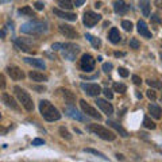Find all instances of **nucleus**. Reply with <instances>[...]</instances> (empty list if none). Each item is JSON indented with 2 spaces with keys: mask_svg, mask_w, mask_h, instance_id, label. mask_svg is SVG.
Segmentation results:
<instances>
[{
  "mask_svg": "<svg viewBox=\"0 0 162 162\" xmlns=\"http://www.w3.org/2000/svg\"><path fill=\"white\" fill-rule=\"evenodd\" d=\"M0 88H1V89L6 88V80H4L3 74H0Z\"/></svg>",
  "mask_w": 162,
  "mask_h": 162,
  "instance_id": "obj_44",
  "label": "nucleus"
},
{
  "mask_svg": "<svg viewBox=\"0 0 162 162\" xmlns=\"http://www.w3.org/2000/svg\"><path fill=\"white\" fill-rule=\"evenodd\" d=\"M149 112H150V115H151L154 119H161L162 111H161V108H159L157 104H150L149 105Z\"/></svg>",
  "mask_w": 162,
  "mask_h": 162,
  "instance_id": "obj_22",
  "label": "nucleus"
},
{
  "mask_svg": "<svg viewBox=\"0 0 162 162\" xmlns=\"http://www.w3.org/2000/svg\"><path fill=\"white\" fill-rule=\"evenodd\" d=\"M60 134H61V137L65 138V139H68V140L72 139V135H70V132L65 127H60Z\"/></svg>",
  "mask_w": 162,
  "mask_h": 162,
  "instance_id": "obj_32",
  "label": "nucleus"
},
{
  "mask_svg": "<svg viewBox=\"0 0 162 162\" xmlns=\"http://www.w3.org/2000/svg\"><path fill=\"white\" fill-rule=\"evenodd\" d=\"M84 151H85V153H91V154H95V156L100 157V158H103V159H107V157H105L104 154H103V153L97 151V150H93V149H84Z\"/></svg>",
  "mask_w": 162,
  "mask_h": 162,
  "instance_id": "obj_33",
  "label": "nucleus"
},
{
  "mask_svg": "<svg viewBox=\"0 0 162 162\" xmlns=\"http://www.w3.org/2000/svg\"><path fill=\"white\" fill-rule=\"evenodd\" d=\"M137 97H138V99H142V95H140V93H138V92H137Z\"/></svg>",
  "mask_w": 162,
  "mask_h": 162,
  "instance_id": "obj_54",
  "label": "nucleus"
},
{
  "mask_svg": "<svg viewBox=\"0 0 162 162\" xmlns=\"http://www.w3.org/2000/svg\"><path fill=\"white\" fill-rule=\"evenodd\" d=\"M84 1H85V0H74L73 6L74 7H80V6H83V4H84Z\"/></svg>",
  "mask_w": 162,
  "mask_h": 162,
  "instance_id": "obj_45",
  "label": "nucleus"
},
{
  "mask_svg": "<svg viewBox=\"0 0 162 162\" xmlns=\"http://www.w3.org/2000/svg\"><path fill=\"white\" fill-rule=\"evenodd\" d=\"M7 131H8V128H4V127H1V126H0V134H1V135L7 134Z\"/></svg>",
  "mask_w": 162,
  "mask_h": 162,
  "instance_id": "obj_46",
  "label": "nucleus"
},
{
  "mask_svg": "<svg viewBox=\"0 0 162 162\" xmlns=\"http://www.w3.org/2000/svg\"><path fill=\"white\" fill-rule=\"evenodd\" d=\"M53 12H54V15H57L58 18H61V19H65V20H69V22H74V20L77 19L76 14H73V12H68V11L60 10V8H54Z\"/></svg>",
  "mask_w": 162,
  "mask_h": 162,
  "instance_id": "obj_12",
  "label": "nucleus"
},
{
  "mask_svg": "<svg viewBox=\"0 0 162 162\" xmlns=\"http://www.w3.org/2000/svg\"><path fill=\"white\" fill-rule=\"evenodd\" d=\"M143 126L146 128H150V130H154V128H156V123H154L149 116H145V118H143Z\"/></svg>",
  "mask_w": 162,
  "mask_h": 162,
  "instance_id": "obj_29",
  "label": "nucleus"
},
{
  "mask_svg": "<svg viewBox=\"0 0 162 162\" xmlns=\"http://www.w3.org/2000/svg\"><path fill=\"white\" fill-rule=\"evenodd\" d=\"M103 93H104V96L108 99V100H111V99L114 97V93H112V91H111V89H108V88L103 89Z\"/></svg>",
  "mask_w": 162,
  "mask_h": 162,
  "instance_id": "obj_36",
  "label": "nucleus"
},
{
  "mask_svg": "<svg viewBox=\"0 0 162 162\" xmlns=\"http://www.w3.org/2000/svg\"><path fill=\"white\" fill-rule=\"evenodd\" d=\"M88 131L89 132L95 134V135H97L99 138H102L103 140H115L116 139V135H115L112 131H109L108 128L103 127V126H100V124H89L88 126Z\"/></svg>",
  "mask_w": 162,
  "mask_h": 162,
  "instance_id": "obj_3",
  "label": "nucleus"
},
{
  "mask_svg": "<svg viewBox=\"0 0 162 162\" xmlns=\"http://www.w3.org/2000/svg\"><path fill=\"white\" fill-rule=\"evenodd\" d=\"M116 158H118V159H123V156H122V154H116Z\"/></svg>",
  "mask_w": 162,
  "mask_h": 162,
  "instance_id": "obj_53",
  "label": "nucleus"
},
{
  "mask_svg": "<svg viewBox=\"0 0 162 162\" xmlns=\"http://www.w3.org/2000/svg\"><path fill=\"white\" fill-rule=\"evenodd\" d=\"M8 1H11V0H0V4H4V3H8Z\"/></svg>",
  "mask_w": 162,
  "mask_h": 162,
  "instance_id": "obj_52",
  "label": "nucleus"
},
{
  "mask_svg": "<svg viewBox=\"0 0 162 162\" xmlns=\"http://www.w3.org/2000/svg\"><path fill=\"white\" fill-rule=\"evenodd\" d=\"M107 124H108V126H109V127L115 128V130L118 131V132H119V134H120V135H122V137H123V138H127V137H128V134H127V131L124 130V128H123V127H122L120 124H118V123H115V122H112V120H108V122H107Z\"/></svg>",
  "mask_w": 162,
  "mask_h": 162,
  "instance_id": "obj_21",
  "label": "nucleus"
},
{
  "mask_svg": "<svg viewBox=\"0 0 162 162\" xmlns=\"http://www.w3.org/2000/svg\"><path fill=\"white\" fill-rule=\"evenodd\" d=\"M95 103L97 104V107L100 108L104 114H107V115H112V114H114V107L111 105V103L105 102L104 99H96Z\"/></svg>",
  "mask_w": 162,
  "mask_h": 162,
  "instance_id": "obj_13",
  "label": "nucleus"
},
{
  "mask_svg": "<svg viewBox=\"0 0 162 162\" xmlns=\"http://www.w3.org/2000/svg\"><path fill=\"white\" fill-rule=\"evenodd\" d=\"M14 91H15V95H16V97H18V100H19V103L24 107L26 111H32V109H34V103H32L31 96L26 92L24 89H22L18 85L14 88Z\"/></svg>",
  "mask_w": 162,
  "mask_h": 162,
  "instance_id": "obj_4",
  "label": "nucleus"
},
{
  "mask_svg": "<svg viewBox=\"0 0 162 162\" xmlns=\"http://www.w3.org/2000/svg\"><path fill=\"white\" fill-rule=\"evenodd\" d=\"M39 112L43 116V119H46L48 122H54L61 119L60 111L48 100H41L39 102Z\"/></svg>",
  "mask_w": 162,
  "mask_h": 162,
  "instance_id": "obj_1",
  "label": "nucleus"
},
{
  "mask_svg": "<svg viewBox=\"0 0 162 162\" xmlns=\"http://www.w3.org/2000/svg\"><path fill=\"white\" fill-rule=\"evenodd\" d=\"M118 73H119V76H122V77H128V72H127V69H124V68H119Z\"/></svg>",
  "mask_w": 162,
  "mask_h": 162,
  "instance_id": "obj_38",
  "label": "nucleus"
},
{
  "mask_svg": "<svg viewBox=\"0 0 162 162\" xmlns=\"http://www.w3.org/2000/svg\"><path fill=\"white\" fill-rule=\"evenodd\" d=\"M153 20H154V22H159L158 15H153Z\"/></svg>",
  "mask_w": 162,
  "mask_h": 162,
  "instance_id": "obj_50",
  "label": "nucleus"
},
{
  "mask_svg": "<svg viewBox=\"0 0 162 162\" xmlns=\"http://www.w3.org/2000/svg\"><path fill=\"white\" fill-rule=\"evenodd\" d=\"M62 48H64V45L62 43H53V46H51L53 50H61Z\"/></svg>",
  "mask_w": 162,
  "mask_h": 162,
  "instance_id": "obj_43",
  "label": "nucleus"
},
{
  "mask_svg": "<svg viewBox=\"0 0 162 162\" xmlns=\"http://www.w3.org/2000/svg\"><path fill=\"white\" fill-rule=\"evenodd\" d=\"M23 60H24V62L27 65H31V66L38 68V69H46V64H45L43 60H41V58H29V57H26V58H23Z\"/></svg>",
  "mask_w": 162,
  "mask_h": 162,
  "instance_id": "obj_16",
  "label": "nucleus"
},
{
  "mask_svg": "<svg viewBox=\"0 0 162 162\" xmlns=\"http://www.w3.org/2000/svg\"><path fill=\"white\" fill-rule=\"evenodd\" d=\"M6 70H7V73H8V76H10L12 80H15V81H19V80L24 78V73H23V70L20 69V68H18V66L11 65V66H7Z\"/></svg>",
  "mask_w": 162,
  "mask_h": 162,
  "instance_id": "obj_10",
  "label": "nucleus"
},
{
  "mask_svg": "<svg viewBox=\"0 0 162 162\" xmlns=\"http://www.w3.org/2000/svg\"><path fill=\"white\" fill-rule=\"evenodd\" d=\"M108 39L112 42V43H119L120 42V34H119V30L115 29V27H112L111 30H109V34H108Z\"/></svg>",
  "mask_w": 162,
  "mask_h": 162,
  "instance_id": "obj_20",
  "label": "nucleus"
},
{
  "mask_svg": "<svg viewBox=\"0 0 162 162\" xmlns=\"http://www.w3.org/2000/svg\"><path fill=\"white\" fill-rule=\"evenodd\" d=\"M156 6L158 8H162V0H156Z\"/></svg>",
  "mask_w": 162,
  "mask_h": 162,
  "instance_id": "obj_48",
  "label": "nucleus"
},
{
  "mask_svg": "<svg viewBox=\"0 0 162 162\" xmlns=\"http://www.w3.org/2000/svg\"><path fill=\"white\" fill-rule=\"evenodd\" d=\"M81 89H83L88 96H92V97L99 96L102 93V88H100V85H97V84H84L83 83L81 84Z\"/></svg>",
  "mask_w": 162,
  "mask_h": 162,
  "instance_id": "obj_9",
  "label": "nucleus"
},
{
  "mask_svg": "<svg viewBox=\"0 0 162 162\" xmlns=\"http://www.w3.org/2000/svg\"><path fill=\"white\" fill-rule=\"evenodd\" d=\"M15 45H16V48L19 49V50H22V51H24V53H32V49L30 48L29 45H26L24 42L22 41V39H19V38H16L15 41Z\"/></svg>",
  "mask_w": 162,
  "mask_h": 162,
  "instance_id": "obj_23",
  "label": "nucleus"
},
{
  "mask_svg": "<svg viewBox=\"0 0 162 162\" xmlns=\"http://www.w3.org/2000/svg\"><path fill=\"white\" fill-rule=\"evenodd\" d=\"M122 27H123L126 31H132V23L130 20H123L122 22Z\"/></svg>",
  "mask_w": 162,
  "mask_h": 162,
  "instance_id": "obj_34",
  "label": "nucleus"
},
{
  "mask_svg": "<svg viewBox=\"0 0 162 162\" xmlns=\"http://www.w3.org/2000/svg\"><path fill=\"white\" fill-rule=\"evenodd\" d=\"M0 38H6V30L4 29L0 30Z\"/></svg>",
  "mask_w": 162,
  "mask_h": 162,
  "instance_id": "obj_47",
  "label": "nucleus"
},
{
  "mask_svg": "<svg viewBox=\"0 0 162 162\" xmlns=\"http://www.w3.org/2000/svg\"><path fill=\"white\" fill-rule=\"evenodd\" d=\"M112 64H109V62H108V64H103V70H104L105 73H108V72H111V69H112Z\"/></svg>",
  "mask_w": 162,
  "mask_h": 162,
  "instance_id": "obj_39",
  "label": "nucleus"
},
{
  "mask_svg": "<svg viewBox=\"0 0 162 162\" xmlns=\"http://www.w3.org/2000/svg\"><path fill=\"white\" fill-rule=\"evenodd\" d=\"M139 8L142 10L143 16L150 15V1L149 0H142V1H139Z\"/></svg>",
  "mask_w": 162,
  "mask_h": 162,
  "instance_id": "obj_25",
  "label": "nucleus"
},
{
  "mask_svg": "<svg viewBox=\"0 0 162 162\" xmlns=\"http://www.w3.org/2000/svg\"><path fill=\"white\" fill-rule=\"evenodd\" d=\"M102 20V15L93 12V11H85L83 16V23L86 26V27H93L97 22Z\"/></svg>",
  "mask_w": 162,
  "mask_h": 162,
  "instance_id": "obj_6",
  "label": "nucleus"
},
{
  "mask_svg": "<svg viewBox=\"0 0 162 162\" xmlns=\"http://www.w3.org/2000/svg\"><path fill=\"white\" fill-rule=\"evenodd\" d=\"M60 29V32L64 35L65 38H70V39H74L77 38V31L72 27V26H68V24H60L58 26Z\"/></svg>",
  "mask_w": 162,
  "mask_h": 162,
  "instance_id": "obj_11",
  "label": "nucleus"
},
{
  "mask_svg": "<svg viewBox=\"0 0 162 162\" xmlns=\"http://www.w3.org/2000/svg\"><path fill=\"white\" fill-rule=\"evenodd\" d=\"M85 38L88 39V41L91 42V43H92L93 48H96V49H97L99 46L102 45V41H100V39L96 38V37H93V35H91V34H85Z\"/></svg>",
  "mask_w": 162,
  "mask_h": 162,
  "instance_id": "obj_27",
  "label": "nucleus"
},
{
  "mask_svg": "<svg viewBox=\"0 0 162 162\" xmlns=\"http://www.w3.org/2000/svg\"><path fill=\"white\" fill-rule=\"evenodd\" d=\"M147 97H149L150 100H156L157 99L156 91H154V89H149V91H147Z\"/></svg>",
  "mask_w": 162,
  "mask_h": 162,
  "instance_id": "obj_37",
  "label": "nucleus"
},
{
  "mask_svg": "<svg viewBox=\"0 0 162 162\" xmlns=\"http://www.w3.org/2000/svg\"><path fill=\"white\" fill-rule=\"evenodd\" d=\"M114 91L115 92H118V93H124L127 91V86L122 83H115L114 84Z\"/></svg>",
  "mask_w": 162,
  "mask_h": 162,
  "instance_id": "obj_30",
  "label": "nucleus"
},
{
  "mask_svg": "<svg viewBox=\"0 0 162 162\" xmlns=\"http://www.w3.org/2000/svg\"><path fill=\"white\" fill-rule=\"evenodd\" d=\"M124 53H119V51H115V57H123Z\"/></svg>",
  "mask_w": 162,
  "mask_h": 162,
  "instance_id": "obj_49",
  "label": "nucleus"
},
{
  "mask_svg": "<svg viewBox=\"0 0 162 162\" xmlns=\"http://www.w3.org/2000/svg\"><path fill=\"white\" fill-rule=\"evenodd\" d=\"M147 85L150 86V88H156V89H162V84L159 83V81H157V80H147L146 81Z\"/></svg>",
  "mask_w": 162,
  "mask_h": 162,
  "instance_id": "obj_31",
  "label": "nucleus"
},
{
  "mask_svg": "<svg viewBox=\"0 0 162 162\" xmlns=\"http://www.w3.org/2000/svg\"><path fill=\"white\" fill-rule=\"evenodd\" d=\"M112 6H114V11L116 14H126L128 11V6L124 0H115Z\"/></svg>",
  "mask_w": 162,
  "mask_h": 162,
  "instance_id": "obj_15",
  "label": "nucleus"
},
{
  "mask_svg": "<svg viewBox=\"0 0 162 162\" xmlns=\"http://www.w3.org/2000/svg\"><path fill=\"white\" fill-rule=\"evenodd\" d=\"M58 6L61 7V8H64V10L66 11H70L72 8H73V1L72 0H58Z\"/></svg>",
  "mask_w": 162,
  "mask_h": 162,
  "instance_id": "obj_26",
  "label": "nucleus"
},
{
  "mask_svg": "<svg viewBox=\"0 0 162 162\" xmlns=\"http://www.w3.org/2000/svg\"><path fill=\"white\" fill-rule=\"evenodd\" d=\"M65 114L69 116V118L72 119H76V120H80V122H83L85 120V118H84V115L83 114H80L78 111H77L74 107H66L65 108Z\"/></svg>",
  "mask_w": 162,
  "mask_h": 162,
  "instance_id": "obj_14",
  "label": "nucleus"
},
{
  "mask_svg": "<svg viewBox=\"0 0 162 162\" xmlns=\"http://www.w3.org/2000/svg\"><path fill=\"white\" fill-rule=\"evenodd\" d=\"M132 81H134V84H135V85H140V84H142V80H140V77L137 76V74H134V76H132Z\"/></svg>",
  "mask_w": 162,
  "mask_h": 162,
  "instance_id": "obj_40",
  "label": "nucleus"
},
{
  "mask_svg": "<svg viewBox=\"0 0 162 162\" xmlns=\"http://www.w3.org/2000/svg\"><path fill=\"white\" fill-rule=\"evenodd\" d=\"M34 7H35V10L42 11V10H43V7H45V4H43V3H41V1H35Z\"/></svg>",
  "mask_w": 162,
  "mask_h": 162,
  "instance_id": "obj_42",
  "label": "nucleus"
},
{
  "mask_svg": "<svg viewBox=\"0 0 162 162\" xmlns=\"http://www.w3.org/2000/svg\"><path fill=\"white\" fill-rule=\"evenodd\" d=\"M29 77L35 81V83H45V81H48V77L45 76L43 73H39V72H35V70H31L29 73Z\"/></svg>",
  "mask_w": 162,
  "mask_h": 162,
  "instance_id": "obj_19",
  "label": "nucleus"
},
{
  "mask_svg": "<svg viewBox=\"0 0 162 162\" xmlns=\"http://www.w3.org/2000/svg\"><path fill=\"white\" fill-rule=\"evenodd\" d=\"M137 29H138V32H139L142 37H145V38H151V32H150V30H149V27H147L145 20H139V22H138Z\"/></svg>",
  "mask_w": 162,
  "mask_h": 162,
  "instance_id": "obj_17",
  "label": "nucleus"
},
{
  "mask_svg": "<svg viewBox=\"0 0 162 162\" xmlns=\"http://www.w3.org/2000/svg\"><path fill=\"white\" fill-rule=\"evenodd\" d=\"M18 12L20 14V15H26V16H34V12H32V8L29 6L23 7V8H19L18 10Z\"/></svg>",
  "mask_w": 162,
  "mask_h": 162,
  "instance_id": "obj_28",
  "label": "nucleus"
},
{
  "mask_svg": "<svg viewBox=\"0 0 162 162\" xmlns=\"http://www.w3.org/2000/svg\"><path fill=\"white\" fill-rule=\"evenodd\" d=\"M1 99H3V102L6 103L7 107H11L12 109H15V111H19V105H18V103L15 102V99H14L12 96H10L8 93H3Z\"/></svg>",
  "mask_w": 162,
  "mask_h": 162,
  "instance_id": "obj_18",
  "label": "nucleus"
},
{
  "mask_svg": "<svg viewBox=\"0 0 162 162\" xmlns=\"http://www.w3.org/2000/svg\"><path fill=\"white\" fill-rule=\"evenodd\" d=\"M20 31H22L23 34L41 35V34H43V32L48 31V26H46V23L32 20V22H27V23H24V24H22Z\"/></svg>",
  "mask_w": 162,
  "mask_h": 162,
  "instance_id": "obj_2",
  "label": "nucleus"
},
{
  "mask_svg": "<svg viewBox=\"0 0 162 162\" xmlns=\"http://www.w3.org/2000/svg\"><path fill=\"white\" fill-rule=\"evenodd\" d=\"M95 7H96V8H100V7H102V3H100V1H97V3L95 4Z\"/></svg>",
  "mask_w": 162,
  "mask_h": 162,
  "instance_id": "obj_51",
  "label": "nucleus"
},
{
  "mask_svg": "<svg viewBox=\"0 0 162 162\" xmlns=\"http://www.w3.org/2000/svg\"><path fill=\"white\" fill-rule=\"evenodd\" d=\"M80 105H81V109H83V112H84V114H86L88 116H91V118H95V119H97V120H100V119H102V115L99 114V112L96 111V109L91 104H88V103H86L84 99H81V100H80Z\"/></svg>",
  "mask_w": 162,
  "mask_h": 162,
  "instance_id": "obj_8",
  "label": "nucleus"
},
{
  "mask_svg": "<svg viewBox=\"0 0 162 162\" xmlns=\"http://www.w3.org/2000/svg\"><path fill=\"white\" fill-rule=\"evenodd\" d=\"M39 145H45V140L39 139V138H35V139L32 140V146H39Z\"/></svg>",
  "mask_w": 162,
  "mask_h": 162,
  "instance_id": "obj_41",
  "label": "nucleus"
},
{
  "mask_svg": "<svg viewBox=\"0 0 162 162\" xmlns=\"http://www.w3.org/2000/svg\"><path fill=\"white\" fill-rule=\"evenodd\" d=\"M95 58L91 55V54H83V57H81V61H80V66L84 72H92L93 68H95Z\"/></svg>",
  "mask_w": 162,
  "mask_h": 162,
  "instance_id": "obj_7",
  "label": "nucleus"
},
{
  "mask_svg": "<svg viewBox=\"0 0 162 162\" xmlns=\"http://www.w3.org/2000/svg\"><path fill=\"white\" fill-rule=\"evenodd\" d=\"M159 57H161V62H162V53H161V55H159Z\"/></svg>",
  "mask_w": 162,
  "mask_h": 162,
  "instance_id": "obj_55",
  "label": "nucleus"
},
{
  "mask_svg": "<svg viewBox=\"0 0 162 162\" xmlns=\"http://www.w3.org/2000/svg\"><path fill=\"white\" fill-rule=\"evenodd\" d=\"M60 91L62 92V96H64L65 102H66L68 104H73V103L76 102V97H74V95L70 92L69 89H60Z\"/></svg>",
  "mask_w": 162,
  "mask_h": 162,
  "instance_id": "obj_24",
  "label": "nucleus"
},
{
  "mask_svg": "<svg viewBox=\"0 0 162 162\" xmlns=\"http://www.w3.org/2000/svg\"><path fill=\"white\" fill-rule=\"evenodd\" d=\"M0 118H1V115H0Z\"/></svg>",
  "mask_w": 162,
  "mask_h": 162,
  "instance_id": "obj_56",
  "label": "nucleus"
},
{
  "mask_svg": "<svg viewBox=\"0 0 162 162\" xmlns=\"http://www.w3.org/2000/svg\"><path fill=\"white\" fill-rule=\"evenodd\" d=\"M130 48H131V49H139V48H140V43L138 42L137 38L130 39Z\"/></svg>",
  "mask_w": 162,
  "mask_h": 162,
  "instance_id": "obj_35",
  "label": "nucleus"
},
{
  "mask_svg": "<svg viewBox=\"0 0 162 162\" xmlns=\"http://www.w3.org/2000/svg\"><path fill=\"white\" fill-rule=\"evenodd\" d=\"M78 51H80V48L77 45L66 43V45H64V48H62V57L68 61H74Z\"/></svg>",
  "mask_w": 162,
  "mask_h": 162,
  "instance_id": "obj_5",
  "label": "nucleus"
}]
</instances>
